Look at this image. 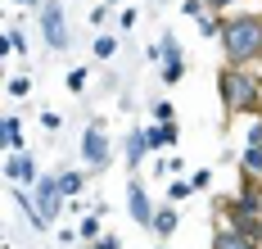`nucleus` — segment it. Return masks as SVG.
I'll use <instances>...</instances> for the list:
<instances>
[{
	"mask_svg": "<svg viewBox=\"0 0 262 249\" xmlns=\"http://www.w3.org/2000/svg\"><path fill=\"white\" fill-rule=\"evenodd\" d=\"M222 55L231 68H258L262 64V14L249 9V14H231L222 18Z\"/></svg>",
	"mask_w": 262,
	"mask_h": 249,
	"instance_id": "obj_1",
	"label": "nucleus"
},
{
	"mask_svg": "<svg viewBox=\"0 0 262 249\" xmlns=\"http://www.w3.org/2000/svg\"><path fill=\"white\" fill-rule=\"evenodd\" d=\"M217 95H222V109L231 113V118H239V113H253L258 118L262 113V77L253 73V68H222L217 73Z\"/></svg>",
	"mask_w": 262,
	"mask_h": 249,
	"instance_id": "obj_2",
	"label": "nucleus"
},
{
	"mask_svg": "<svg viewBox=\"0 0 262 249\" xmlns=\"http://www.w3.org/2000/svg\"><path fill=\"white\" fill-rule=\"evenodd\" d=\"M81 159L91 172H104L113 163V145H108V132H104V118H91L86 132H81Z\"/></svg>",
	"mask_w": 262,
	"mask_h": 249,
	"instance_id": "obj_3",
	"label": "nucleus"
},
{
	"mask_svg": "<svg viewBox=\"0 0 262 249\" xmlns=\"http://www.w3.org/2000/svg\"><path fill=\"white\" fill-rule=\"evenodd\" d=\"M149 59H158V68H163V86H177L185 77V50L177 41V32H163L158 46H149Z\"/></svg>",
	"mask_w": 262,
	"mask_h": 249,
	"instance_id": "obj_4",
	"label": "nucleus"
},
{
	"mask_svg": "<svg viewBox=\"0 0 262 249\" xmlns=\"http://www.w3.org/2000/svg\"><path fill=\"white\" fill-rule=\"evenodd\" d=\"M36 23H41V36H46V46H50V50H68L73 28H68V9H63L59 0H46V9L36 14Z\"/></svg>",
	"mask_w": 262,
	"mask_h": 249,
	"instance_id": "obj_5",
	"label": "nucleus"
},
{
	"mask_svg": "<svg viewBox=\"0 0 262 249\" xmlns=\"http://www.w3.org/2000/svg\"><path fill=\"white\" fill-rule=\"evenodd\" d=\"M239 168H244V181H262V113L249 118L244 150H239Z\"/></svg>",
	"mask_w": 262,
	"mask_h": 249,
	"instance_id": "obj_6",
	"label": "nucleus"
},
{
	"mask_svg": "<svg viewBox=\"0 0 262 249\" xmlns=\"http://www.w3.org/2000/svg\"><path fill=\"white\" fill-rule=\"evenodd\" d=\"M41 177H46V172L36 163V154H27V150H18V154L5 159V181H9V186H27V191H32Z\"/></svg>",
	"mask_w": 262,
	"mask_h": 249,
	"instance_id": "obj_7",
	"label": "nucleus"
},
{
	"mask_svg": "<svg viewBox=\"0 0 262 249\" xmlns=\"http://www.w3.org/2000/svg\"><path fill=\"white\" fill-rule=\"evenodd\" d=\"M127 213L136 226H154V199H149V191H145V181L140 177H131V186H127Z\"/></svg>",
	"mask_w": 262,
	"mask_h": 249,
	"instance_id": "obj_8",
	"label": "nucleus"
},
{
	"mask_svg": "<svg viewBox=\"0 0 262 249\" xmlns=\"http://www.w3.org/2000/svg\"><path fill=\"white\" fill-rule=\"evenodd\" d=\"M32 199H36V209H41L50 222L59 218V209L68 204V199H63V191H59V177H41V181L32 186Z\"/></svg>",
	"mask_w": 262,
	"mask_h": 249,
	"instance_id": "obj_9",
	"label": "nucleus"
},
{
	"mask_svg": "<svg viewBox=\"0 0 262 249\" xmlns=\"http://www.w3.org/2000/svg\"><path fill=\"white\" fill-rule=\"evenodd\" d=\"M145 154H149L145 127H131V132H127V172H131V177H140V163H145Z\"/></svg>",
	"mask_w": 262,
	"mask_h": 249,
	"instance_id": "obj_10",
	"label": "nucleus"
},
{
	"mask_svg": "<svg viewBox=\"0 0 262 249\" xmlns=\"http://www.w3.org/2000/svg\"><path fill=\"white\" fill-rule=\"evenodd\" d=\"M177 226H181V213H177V204H163V209L154 213V226H149V231H154L158 240H172V236H177Z\"/></svg>",
	"mask_w": 262,
	"mask_h": 249,
	"instance_id": "obj_11",
	"label": "nucleus"
},
{
	"mask_svg": "<svg viewBox=\"0 0 262 249\" xmlns=\"http://www.w3.org/2000/svg\"><path fill=\"white\" fill-rule=\"evenodd\" d=\"M145 140H149V150H167V145L181 140V127L177 122H154V127H145Z\"/></svg>",
	"mask_w": 262,
	"mask_h": 249,
	"instance_id": "obj_12",
	"label": "nucleus"
},
{
	"mask_svg": "<svg viewBox=\"0 0 262 249\" xmlns=\"http://www.w3.org/2000/svg\"><path fill=\"white\" fill-rule=\"evenodd\" d=\"M212 249H262V240H249V236H239L231 226H217L212 231Z\"/></svg>",
	"mask_w": 262,
	"mask_h": 249,
	"instance_id": "obj_13",
	"label": "nucleus"
},
{
	"mask_svg": "<svg viewBox=\"0 0 262 249\" xmlns=\"http://www.w3.org/2000/svg\"><path fill=\"white\" fill-rule=\"evenodd\" d=\"M54 177H59V191H63V199H68V204L86 191V172H81V168H63V172H54Z\"/></svg>",
	"mask_w": 262,
	"mask_h": 249,
	"instance_id": "obj_14",
	"label": "nucleus"
},
{
	"mask_svg": "<svg viewBox=\"0 0 262 249\" xmlns=\"http://www.w3.org/2000/svg\"><path fill=\"white\" fill-rule=\"evenodd\" d=\"M5 145H9V154L23 150V118L18 113H5Z\"/></svg>",
	"mask_w": 262,
	"mask_h": 249,
	"instance_id": "obj_15",
	"label": "nucleus"
},
{
	"mask_svg": "<svg viewBox=\"0 0 262 249\" xmlns=\"http://www.w3.org/2000/svg\"><path fill=\"white\" fill-rule=\"evenodd\" d=\"M91 55L100 59V64H108V59L118 55V36H108V32H100V36L91 41Z\"/></svg>",
	"mask_w": 262,
	"mask_h": 249,
	"instance_id": "obj_16",
	"label": "nucleus"
},
{
	"mask_svg": "<svg viewBox=\"0 0 262 249\" xmlns=\"http://www.w3.org/2000/svg\"><path fill=\"white\" fill-rule=\"evenodd\" d=\"M190 195H194V181L190 177H172L167 181V204H185Z\"/></svg>",
	"mask_w": 262,
	"mask_h": 249,
	"instance_id": "obj_17",
	"label": "nucleus"
},
{
	"mask_svg": "<svg viewBox=\"0 0 262 249\" xmlns=\"http://www.w3.org/2000/svg\"><path fill=\"white\" fill-rule=\"evenodd\" d=\"M100 218H104V213H86V218H81V226H77V236H81V240H91V245H95V240L104 236Z\"/></svg>",
	"mask_w": 262,
	"mask_h": 249,
	"instance_id": "obj_18",
	"label": "nucleus"
},
{
	"mask_svg": "<svg viewBox=\"0 0 262 249\" xmlns=\"http://www.w3.org/2000/svg\"><path fill=\"white\" fill-rule=\"evenodd\" d=\"M5 50H9V55H27V32L23 28H9L5 32Z\"/></svg>",
	"mask_w": 262,
	"mask_h": 249,
	"instance_id": "obj_19",
	"label": "nucleus"
},
{
	"mask_svg": "<svg viewBox=\"0 0 262 249\" xmlns=\"http://www.w3.org/2000/svg\"><path fill=\"white\" fill-rule=\"evenodd\" d=\"M154 172L158 177H181V154H163V159L154 163Z\"/></svg>",
	"mask_w": 262,
	"mask_h": 249,
	"instance_id": "obj_20",
	"label": "nucleus"
},
{
	"mask_svg": "<svg viewBox=\"0 0 262 249\" xmlns=\"http://www.w3.org/2000/svg\"><path fill=\"white\" fill-rule=\"evenodd\" d=\"M86 82H91V73H86V68H73V73L63 77V86H68L73 95H81V91H86Z\"/></svg>",
	"mask_w": 262,
	"mask_h": 249,
	"instance_id": "obj_21",
	"label": "nucleus"
},
{
	"mask_svg": "<svg viewBox=\"0 0 262 249\" xmlns=\"http://www.w3.org/2000/svg\"><path fill=\"white\" fill-rule=\"evenodd\" d=\"M9 95H18V100H23V95H32V77H27V73L9 77Z\"/></svg>",
	"mask_w": 262,
	"mask_h": 249,
	"instance_id": "obj_22",
	"label": "nucleus"
},
{
	"mask_svg": "<svg viewBox=\"0 0 262 249\" xmlns=\"http://www.w3.org/2000/svg\"><path fill=\"white\" fill-rule=\"evenodd\" d=\"M154 122H177V113H172L167 100H154Z\"/></svg>",
	"mask_w": 262,
	"mask_h": 249,
	"instance_id": "obj_23",
	"label": "nucleus"
},
{
	"mask_svg": "<svg viewBox=\"0 0 262 249\" xmlns=\"http://www.w3.org/2000/svg\"><path fill=\"white\" fill-rule=\"evenodd\" d=\"M181 14H185V18H204V14H208V5H204V0H185Z\"/></svg>",
	"mask_w": 262,
	"mask_h": 249,
	"instance_id": "obj_24",
	"label": "nucleus"
},
{
	"mask_svg": "<svg viewBox=\"0 0 262 249\" xmlns=\"http://www.w3.org/2000/svg\"><path fill=\"white\" fill-rule=\"evenodd\" d=\"M41 127H46V132H59V127H63V118H59L54 109H46V113H41Z\"/></svg>",
	"mask_w": 262,
	"mask_h": 249,
	"instance_id": "obj_25",
	"label": "nucleus"
},
{
	"mask_svg": "<svg viewBox=\"0 0 262 249\" xmlns=\"http://www.w3.org/2000/svg\"><path fill=\"white\" fill-rule=\"evenodd\" d=\"M91 249H122V240H118L113 231H104V236H100V240H95V245H91Z\"/></svg>",
	"mask_w": 262,
	"mask_h": 249,
	"instance_id": "obj_26",
	"label": "nucleus"
},
{
	"mask_svg": "<svg viewBox=\"0 0 262 249\" xmlns=\"http://www.w3.org/2000/svg\"><path fill=\"white\" fill-rule=\"evenodd\" d=\"M108 14H113L108 5H100V9H91V28H104V18H108Z\"/></svg>",
	"mask_w": 262,
	"mask_h": 249,
	"instance_id": "obj_27",
	"label": "nucleus"
},
{
	"mask_svg": "<svg viewBox=\"0 0 262 249\" xmlns=\"http://www.w3.org/2000/svg\"><path fill=\"white\" fill-rule=\"evenodd\" d=\"M190 181H194V191H204V186H208V181H212V172H208V168H199V172H194Z\"/></svg>",
	"mask_w": 262,
	"mask_h": 249,
	"instance_id": "obj_28",
	"label": "nucleus"
},
{
	"mask_svg": "<svg viewBox=\"0 0 262 249\" xmlns=\"http://www.w3.org/2000/svg\"><path fill=\"white\" fill-rule=\"evenodd\" d=\"M118 23H122V32H131V28H136V9H122V14H118Z\"/></svg>",
	"mask_w": 262,
	"mask_h": 249,
	"instance_id": "obj_29",
	"label": "nucleus"
},
{
	"mask_svg": "<svg viewBox=\"0 0 262 249\" xmlns=\"http://www.w3.org/2000/svg\"><path fill=\"white\" fill-rule=\"evenodd\" d=\"M204 5H208L212 14H222V9H231V5H239V0H204Z\"/></svg>",
	"mask_w": 262,
	"mask_h": 249,
	"instance_id": "obj_30",
	"label": "nucleus"
},
{
	"mask_svg": "<svg viewBox=\"0 0 262 249\" xmlns=\"http://www.w3.org/2000/svg\"><path fill=\"white\" fill-rule=\"evenodd\" d=\"M5 5H27V9H36V14L46 9V0H5Z\"/></svg>",
	"mask_w": 262,
	"mask_h": 249,
	"instance_id": "obj_31",
	"label": "nucleus"
},
{
	"mask_svg": "<svg viewBox=\"0 0 262 249\" xmlns=\"http://www.w3.org/2000/svg\"><path fill=\"white\" fill-rule=\"evenodd\" d=\"M100 5H108V9H113V5H118V0H100Z\"/></svg>",
	"mask_w": 262,
	"mask_h": 249,
	"instance_id": "obj_32",
	"label": "nucleus"
},
{
	"mask_svg": "<svg viewBox=\"0 0 262 249\" xmlns=\"http://www.w3.org/2000/svg\"><path fill=\"white\" fill-rule=\"evenodd\" d=\"M154 249H167V245H154Z\"/></svg>",
	"mask_w": 262,
	"mask_h": 249,
	"instance_id": "obj_33",
	"label": "nucleus"
},
{
	"mask_svg": "<svg viewBox=\"0 0 262 249\" xmlns=\"http://www.w3.org/2000/svg\"><path fill=\"white\" fill-rule=\"evenodd\" d=\"M258 186H262V181H258Z\"/></svg>",
	"mask_w": 262,
	"mask_h": 249,
	"instance_id": "obj_34",
	"label": "nucleus"
}]
</instances>
